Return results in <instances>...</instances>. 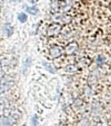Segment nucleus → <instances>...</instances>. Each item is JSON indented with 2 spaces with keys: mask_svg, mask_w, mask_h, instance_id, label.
<instances>
[{
  "mask_svg": "<svg viewBox=\"0 0 111 126\" xmlns=\"http://www.w3.org/2000/svg\"><path fill=\"white\" fill-rule=\"evenodd\" d=\"M26 11L28 12L31 15H35L37 13L38 9L36 7H30L26 8Z\"/></svg>",
  "mask_w": 111,
  "mask_h": 126,
  "instance_id": "nucleus-1",
  "label": "nucleus"
},
{
  "mask_svg": "<svg viewBox=\"0 0 111 126\" xmlns=\"http://www.w3.org/2000/svg\"><path fill=\"white\" fill-rule=\"evenodd\" d=\"M18 20H19L21 22H25L27 21V16L26 15L25 13H22L18 15Z\"/></svg>",
  "mask_w": 111,
  "mask_h": 126,
  "instance_id": "nucleus-2",
  "label": "nucleus"
},
{
  "mask_svg": "<svg viewBox=\"0 0 111 126\" xmlns=\"http://www.w3.org/2000/svg\"><path fill=\"white\" fill-rule=\"evenodd\" d=\"M20 1H23V0H20Z\"/></svg>",
  "mask_w": 111,
  "mask_h": 126,
  "instance_id": "nucleus-3",
  "label": "nucleus"
}]
</instances>
